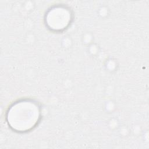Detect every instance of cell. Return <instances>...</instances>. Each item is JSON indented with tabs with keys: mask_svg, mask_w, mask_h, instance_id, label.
Listing matches in <instances>:
<instances>
[{
	"mask_svg": "<svg viewBox=\"0 0 149 149\" xmlns=\"http://www.w3.org/2000/svg\"><path fill=\"white\" fill-rule=\"evenodd\" d=\"M42 118L41 107L37 101L22 98L13 102L5 114L6 122L13 131L25 133L34 129Z\"/></svg>",
	"mask_w": 149,
	"mask_h": 149,
	"instance_id": "1",
	"label": "cell"
},
{
	"mask_svg": "<svg viewBox=\"0 0 149 149\" xmlns=\"http://www.w3.org/2000/svg\"><path fill=\"white\" fill-rule=\"evenodd\" d=\"M73 20L72 10L67 5L56 4L50 7L44 16V23L48 30L54 33L66 30Z\"/></svg>",
	"mask_w": 149,
	"mask_h": 149,
	"instance_id": "2",
	"label": "cell"
}]
</instances>
